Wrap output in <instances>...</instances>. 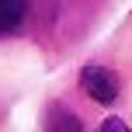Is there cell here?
Wrapping results in <instances>:
<instances>
[{"label": "cell", "mask_w": 132, "mask_h": 132, "mask_svg": "<svg viewBox=\"0 0 132 132\" xmlns=\"http://www.w3.org/2000/svg\"><path fill=\"white\" fill-rule=\"evenodd\" d=\"M80 87L97 104H115L118 101V90H122L115 70H108V66H84L80 70Z\"/></svg>", "instance_id": "6da1fadb"}, {"label": "cell", "mask_w": 132, "mask_h": 132, "mask_svg": "<svg viewBox=\"0 0 132 132\" xmlns=\"http://www.w3.org/2000/svg\"><path fill=\"white\" fill-rule=\"evenodd\" d=\"M28 18V0H0V38L14 35Z\"/></svg>", "instance_id": "7a4b0ae2"}, {"label": "cell", "mask_w": 132, "mask_h": 132, "mask_svg": "<svg viewBox=\"0 0 132 132\" xmlns=\"http://www.w3.org/2000/svg\"><path fill=\"white\" fill-rule=\"evenodd\" d=\"M45 132H84V122L66 104H52L49 108V118H45Z\"/></svg>", "instance_id": "3957f363"}, {"label": "cell", "mask_w": 132, "mask_h": 132, "mask_svg": "<svg viewBox=\"0 0 132 132\" xmlns=\"http://www.w3.org/2000/svg\"><path fill=\"white\" fill-rule=\"evenodd\" d=\"M97 132H129V125H125V118L111 115V118H104V122L97 125Z\"/></svg>", "instance_id": "277c9868"}]
</instances>
